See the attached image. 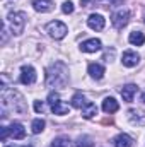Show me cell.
Listing matches in <instances>:
<instances>
[{"label":"cell","mask_w":145,"mask_h":147,"mask_svg":"<svg viewBox=\"0 0 145 147\" xmlns=\"http://www.w3.org/2000/svg\"><path fill=\"white\" fill-rule=\"evenodd\" d=\"M87 103H89V101L85 99V96H84V94H80V92L73 94V98H72V106H73V108H77V110H82V108H84Z\"/></svg>","instance_id":"ffe728a7"},{"label":"cell","mask_w":145,"mask_h":147,"mask_svg":"<svg viewBox=\"0 0 145 147\" xmlns=\"http://www.w3.org/2000/svg\"><path fill=\"white\" fill-rule=\"evenodd\" d=\"M87 3H89V0H80V5H82V7H85Z\"/></svg>","instance_id":"83f0119b"},{"label":"cell","mask_w":145,"mask_h":147,"mask_svg":"<svg viewBox=\"0 0 145 147\" xmlns=\"http://www.w3.org/2000/svg\"><path fill=\"white\" fill-rule=\"evenodd\" d=\"M138 62H140L138 53H137V51H132V50L125 51V53H123V57H121V63H123L125 67H135Z\"/></svg>","instance_id":"30bf717a"},{"label":"cell","mask_w":145,"mask_h":147,"mask_svg":"<svg viewBox=\"0 0 145 147\" xmlns=\"http://www.w3.org/2000/svg\"><path fill=\"white\" fill-rule=\"evenodd\" d=\"M33 7H34V10L44 14L53 9V2L51 0H33Z\"/></svg>","instance_id":"2e32d148"},{"label":"cell","mask_w":145,"mask_h":147,"mask_svg":"<svg viewBox=\"0 0 145 147\" xmlns=\"http://www.w3.org/2000/svg\"><path fill=\"white\" fill-rule=\"evenodd\" d=\"M44 31L53 39H63L67 36V33H68V28L63 22H60V21H51V22H48L44 26Z\"/></svg>","instance_id":"277c9868"},{"label":"cell","mask_w":145,"mask_h":147,"mask_svg":"<svg viewBox=\"0 0 145 147\" xmlns=\"http://www.w3.org/2000/svg\"><path fill=\"white\" fill-rule=\"evenodd\" d=\"M142 101H144V103H145V92H144V94H142Z\"/></svg>","instance_id":"f1b7e54d"},{"label":"cell","mask_w":145,"mask_h":147,"mask_svg":"<svg viewBox=\"0 0 145 147\" xmlns=\"http://www.w3.org/2000/svg\"><path fill=\"white\" fill-rule=\"evenodd\" d=\"M9 134H10L12 139H24L26 130H24V127H22L19 121H14V123L9 127Z\"/></svg>","instance_id":"9a60e30c"},{"label":"cell","mask_w":145,"mask_h":147,"mask_svg":"<svg viewBox=\"0 0 145 147\" xmlns=\"http://www.w3.org/2000/svg\"><path fill=\"white\" fill-rule=\"evenodd\" d=\"M0 132H2V140L5 142V140H7V137L10 135V134H9V127H2V128H0Z\"/></svg>","instance_id":"484cf974"},{"label":"cell","mask_w":145,"mask_h":147,"mask_svg":"<svg viewBox=\"0 0 145 147\" xmlns=\"http://www.w3.org/2000/svg\"><path fill=\"white\" fill-rule=\"evenodd\" d=\"M87 72H89V75L92 77V79H103L104 77V67L101 65V63H89V67H87Z\"/></svg>","instance_id":"5bb4252c"},{"label":"cell","mask_w":145,"mask_h":147,"mask_svg":"<svg viewBox=\"0 0 145 147\" xmlns=\"http://www.w3.org/2000/svg\"><path fill=\"white\" fill-rule=\"evenodd\" d=\"M43 110H44V105L41 101H34V111L36 113H43Z\"/></svg>","instance_id":"d4e9b609"},{"label":"cell","mask_w":145,"mask_h":147,"mask_svg":"<svg viewBox=\"0 0 145 147\" xmlns=\"http://www.w3.org/2000/svg\"><path fill=\"white\" fill-rule=\"evenodd\" d=\"M0 103H2L3 111H12V113H17V115H26V111H28V105H26L22 94L15 89L7 87V86L2 87Z\"/></svg>","instance_id":"6da1fadb"},{"label":"cell","mask_w":145,"mask_h":147,"mask_svg":"<svg viewBox=\"0 0 145 147\" xmlns=\"http://www.w3.org/2000/svg\"><path fill=\"white\" fill-rule=\"evenodd\" d=\"M108 2L111 5H121V3H123V0H108Z\"/></svg>","instance_id":"4316f807"},{"label":"cell","mask_w":145,"mask_h":147,"mask_svg":"<svg viewBox=\"0 0 145 147\" xmlns=\"http://www.w3.org/2000/svg\"><path fill=\"white\" fill-rule=\"evenodd\" d=\"M118 110H119V105L114 98H104V101H103V111L104 113L111 115V113H116Z\"/></svg>","instance_id":"e0dca14e"},{"label":"cell","mask_w":145,"mask_h":147,"mask_svg":"<svg viewBox=\"0 0 145 147\" xmlns=\"http://www.w3.org/2000/svg\"><path fill=\"white\" fill-rule=\"evenodd\" d=\"M7 26L12 31V34H15V36L22 34V31L26 28V14L24 12H10L7 16Z\"/></svg>","instance_id":"3957f363"},{"label":"cell","mask_w":145,"mask_h":147,"mask_svg":"<svg viewBox=\"0 0 145 147\" xmlns=\"http://www.w3.org/2000/svg\"><path fill=\"white\" fill-rule=\"evenodd\" d=\"M44 120L43 118H36V120H33V123H31V132L33 134H41L43 130H44Z\"/></svg>","instance_id":"44dd1931"},{"label":"cell","mask_w":145,"mask_h":147,"mask_svg":"<svg viewBox=\"0 0 145 147\" xmlns=\"http://www.w3.org/2000/svg\"><path fill=\"white\" fill-rule=\"evenodd\" d=\"M128 41L132 45H135V46H142L145 43V34L142 31H132L130 36H128Z\"/></svg>","instance_id":"ac0fdd59"},{"label":"cell","mask_w":145,"mask_h":147,"mask_svg":"<svg viewBox=\"0 0 145 147\" xmlns=\"http://www.w3.org/2000/svg\"><path fill=\"white\" fill-rule=\"evenodd\" d=\"M101 48H103V43H101V39H97V38H91V39H85V41L80 43V50H82L84 53H96V51H99Z\"/></svg>","instance_id":"ba28073f"},{"label":"cell","mask_w":145,"mask_h":147,"mask_svg":"<svg viewBox=\"0 0 145 147\" xmlns=\"http://www.w3.org/2000/svg\"><path fill=\"white\" fill-rule=\"evenodd\" d=\"M68 84V67L63 62H55L46 70V86L51 89H63Z\"/></svg>","instance_id":"7a4b0ae2"},{"label":"cell","mask_w":145,"mask_h":147,"mask_svg":"<svg viewBox=\"0 0 145 147\" xmlns=\"http://www.w3.org/2000/svg\"><path fill=\"white\" fill-rule=\"evenodd\" d=\"M128 120L133 125L142 127V125H145V113L144 111H138V110H130L128 111Z\"/></svg>","instance_id":"4fadbf2b"},{"label":"cell","mask_w":145,"mask_h":147,"mask_svg":"<svg viewBox=\"0 0 145 147\" xmlns=\"http://www.w3.org/2000/svg\"><path fill=\"white\" fill-rule=\"evenodd\" d=\"M137 91H138V87H137L135 84H126V86H123V89H121L123 101L132 103V101H133V98H135V94H137Z\"/></svg>","instance_id":"8fae6325"},{"label":"cell","mask_w":145,"mask_h":147,"mask_svg":"<svg viewBox=\"0 0 145 147\" xmlns=\"http://www.w3.org/2000/svg\"><path fill=\"white\" fill-rule=\"evenodd\" d=\"M48 105H50V108L53 111V115H67L68 111H70V106L68 105H65L62 99H60V96H58V92H50V96H48Z\"/></svg>","instance_id":"5b68a950"},{"label":"cell","mask_w":145,"mask_h":147,"mask_svg":"<svg viewBox=\"0 0 145 147\" xmlns=\"http://www.w3.org/2000/svg\"><path fill=\"white\" fill-rule=\"evenodd\" d=\"M113 146L114 147H132L133 146V140L130 135L126 134H118L114 139H113Z\"/></svg>","instance_id":"7c38bea8"},{"label":"cell","mask_w":145,"mask_h":147,"mask_svg":"<svg viewBox=\"0 0 145 147\" xmlns=\"http://www.w3.org/2000/svg\"><path fill=\"white\" fill-rule=\"evenodd\" d=\"M92 140H91V137H79V140H77V144L75 147H92Z\"/></svg>","instance_id":"603a6c76"},{"label":"cell","mask_w":145,"mask_h":147,"mask_svg":"<svg viewBox=\"0 0 145 147\" xmlns=\"http://www.w3.org/2000/svg\"><path fill=\"white\" fill-rule=\"evenodd\" d=\"M128 21H130V12L125 10V9H121V10H118L111 16V22L116 29H123L128 24Z\"/></svg>","instance_id":"8992f818"},{"label":"cell","mask_w":145,"mask_h":147,"mask_svg":"<svg viewBox=\"0 0 145 147\" xmlns=\"http://www.w3.org/2000/svg\"><path fill=\"white\" fill-rule=\"evenodd\" d=\"M80 111H82V116L89 120V118H92V116H96V115H97V106H96L94 103H91V101H89V103H87V105H85Z\"/></svg>","instance_id":"d6986e66"},{"label":"cell","mask_w":145,"mask_h":147,"mask_svg":"<svg viewBox=\"0 0 145 147\" xmlns=\"http://www.w3.org/2000/svg\"><path fill=\"white\" fill-rule=\"evenodd\" d=\"M50 147H70V139L65 137V135H60V137H56V139L51 142Z\"/></svg>","instance_id":"7402d4cb"},{"label":"cell","mask_w":145,"mask_h":147,"mask_svg":"<svg viewBox=\"0 0 145 147\" xmlns=\"http://www.w3.org/2000/svg\"><path fill=\"white\" fill-rule=\"evenodd\" d=\"M144 22H145V17H144Z\"/></svg>","instance_id":"f546056e"},{"label":"cell","mask_w":145,"mask_h":147,"mask_svg":"<svg viewBox=\"0 0 145 147\" xmlns=\"http://www.w3.org/2000/svg\"><path fill=\"white\" fill-rule=\"evenodd\" d=\"M19 80H21L24 86H31V84H34V82H36V70H34L31 65H22Z\"/></svg>","instance_id":"52a82bcc"},{"label":"cell","mask_w":145,"mask_h":147,"mask_svg":"<svg viewBox=\"0 0 145 147\" xmlns=\"http://www.w3.org/2000/svg\"><path fill=\"white\" fill-rule=\"evenodd\" d=\"M104 24H106V19L101 16V14H91L89 19H87V26L94 31H101L104 29Z\"/></svg>","instance_id":"9c48e42d"},{"label":"cell","mask_w":145,"mask_h":147,"mask_svg":"<svg viewBox=\"0 0 145 147\" xmlns=\"http://www.w3.org/2000/svg\"><path fill=\"white\" fill-rule=\"evenodd\" d=\"M62 10H63V14H72L73 12V3L70 2V0H68V2H63Z\"/></svg>","instance_id":"cb8c5ba5"}]
</instances>
